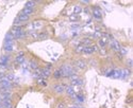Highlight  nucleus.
Segmentation results:
<instances>
[{
  "label": "nucleus",
  "mask_w": 133,
  "mask_h": 108,
  "mask_svg": "<svg viewBox=\"0 0 133 108\" xmlns=\"http://www.w3.org/2000/svg\"><path fill=\"white\" fill-rule=\"evenodd\" d=\"M70 108H80V106H76V105H75V106H72Z\"/></svg>",
  "instance_id": "obj_35"
},
{
  "label": "nucleus",
  "mask_w": 133,
  "mask_h": 108,
  "mask_svg": "<svg viewBox=\"0 0 133 108\" xmlns=\"http://www.w3.org/2000/svg\"><path fill=\"white\" fill-rule=\"evenodd\" d=\"M50 74H51V72H50V69L45 68V69H43V70L41 71V76H42V77H48Z\"/></svg>",
  "instance_id": "obj_12"
},
{
  "label": "nucleus",
  "mask_w": 133,
  "mask_h": 108,
  "mask_svg": "<svg viewBox=\"0 0 133 108\" xmlns=\"http://www.w3.org/2000/svg\"><path fill=\"white\" fill-rule=\"evenodd\" d=\"M12 35L14 38H21L25 36V32L21 30L20 27H15L12 31Z\"/></svg>",
  "instance_id": "obj_3"
},
{
  "label": "nucleus",
  "mask_w": 133,
  "mask_h": 108,
  "mask_svg": "<svg viewBox=\"0 0 133 108\" xmlns=\"http://www.w3.org/2000/svg\"><path fill=\"white\" fill-rule=\"evenodd\" d=\"M98 42H99V46L101 47V48H104L105 45L107 44V40L105 39V38H101V39H99V41Z\"/></svg>",
  "instance_id": "obj_17"
},
{
  "label": "nucleus",
  "mask_w": 133,
  "mask_h": 108,
  "mask_svg": "<svg viewBox=\"0 0 133 108\" xmlns=\"http://www.w3.org/2000/svg\"><path fill=\"white\" fill-rule=\"evenodd\" d=\"M83 42H84L85 45H91V44H92V40L88 39V38H85V39H83Z\"/></svg>",
  "instance_id": "obj_30"
},
{
  "label": "nucleus",
  "mask_w": 133,
  "mask_h": 108,
  "mask_svg": "<svg viewBox=\"0 0 133 108\" xmlns=\"http://www.w3.org/2000/svg\"><path fill=\"white\" fill-rule=\"evenodd\" d=\"M83 52L86 53V54H92L94 51H93V48H92V47H84Z\"/></svg>",
  "instance_id": "obj_18"
},
{
  "label": "nucleus",
  "mask_w": 133,
  "mask_h": 108,
  "mask_svg": "<svg viewBox=\"0 0 133 108\" xmlns=\"http://www.w3.org/2000/svg\"><path fill=\"white\" fill-rule=\"evenodd\" d=\"M37 83H38L40 85H42V86H47V83H46L44 80H38Z\"/></svg>",
  "instance_id": "obj_28"
},
{
  "label": "nucleus",
  "mask_w": 133,
  "mask_h": 108,
  "mask_svg": "<svg viewBox=\"0 0 133 108\" xmlns=\"http://www.w3.org/2000/svg\"><path fill=\"white\" fill-rule=\"evenodd\" d=\"M62 73V76H66V77H72V75H76V71L74 70L72 66L69 65H64L62 66V68L60 69Z\"/></svg>",
  "instance_id": "obj_2"
},
{
  "label": "nucleus",
  "mask_w": 133,
  "mask_h": 108,
  "mask_svg": "<svg viewBox=\"0 0 133 108\" xmlns=\"http://www.w3.org/2000/svg\"><path fill=\"white\" fill-rule=\"evenodd\" d=\"M25 60V57H24V52H19L18 53V55L16 56V63H18V64H22Z\"/></svg>",
  "instance_id": "obj_11"
},
{
  "label": "nucleus",
  "mask_w": 133,
  "mask_h": 108,
  "mask_svg": "<svg viewBox=\"0 0 133 108\" xmlns=\"http://www.w3.org/2000/svg\"><path fill=\"white\" fill-rule=\"evenodd\" d=\"M18 19L20 20L21 22H25V21H28L29 20V18H30V16H28V15H25V14H22V13H20L19 15H18Z\"/></svg>",
  "instance_id": "obj_15"
},
{
  "label": "nucleus",
  "mask_w": 133,
  "mask_h": 108,
  "mask_svg": "<svg viewBox=\"0 0 133 108\" xmlns=\"http://www.w3.org/2000/svg\"><path fill=\"white\" fill-rule=\"evenodd\" d=\"M70 20L72 21H76V20H78V16H70Z\"/></svg>",
  "instance_id": "obj_31"
},
{
  "label": "nucleus",
  "mask_w": 133,
  "mask_h": 108,
  "mask_svg": "<svg viewBox=\"0 0 133 108\" xmlns=\"http://www.w3.org/2000/svg\"><path fill=\"white\" fill-rule=\"evenodd\" d=\"M21 23H22V22L20 21V20L18 19V18H16V19L14 20V26H16V27H17V26H20Z\"/></svg>",
  "instance_id": "obj_26"
},
{
  "label": "nucleus",
  "mask_w": 133,
  "mask_h": 108,
  "mask_svg": "<svg viewBox=\"0 0 133 108\" xmlns=\"http://www.w3.org/2000/svg\"><path fill=\"white\" fill-rule=\"evenodd\" d=\"M75 98L79 103H83L84 102V96L81 95V94H77V95H75Z\"/></svg>",
  "instance_id": "obj_19"
},
{
  "label": "nucleus",
  "mask_w": 133,
  "mask_h": 108,
  "mask_svg": "<svg viewBox=\"0 0 133 108\" xmlns=\"http://www.w3.org/2000/svg\"><path fill=\"white\" fill-rule=\"evenodd\" d=\"M33 27H34L35 29L40 28V27H42V22H41V21H35V22H33Z\"/></svg>",
  "instance_id": "obj_25"
},
{
  "label": "nucleus",
  "mask_w": 133,
  "mask_h": 108,
  "mask_svg": "<svg viewBox=\"0 0 133 108\" xmlns=\"http://www.w3.org/2000/svg\"><path fill=\"white\" fill-rule=\"evenodd\" d=\"M53 77L54 78H60V77H62V73H61V70H56L53 72Z\"/></svg>",
  "instance_id": "obj_20"
},
{
  "label": "nucleus",
  "mask_w": 133,
  "mask_h": 108,
  "mask_svg": "<svg viewBox=\"0 0 133 108\" xmlns=\"http://www.w3.org/2000/svg\"><path fill=\"white\" fill-rule=\"evenodd\" d=\"M0 87H1V89L3 91H6V90H9L12 87V84H11V82L8 78L4 77L3 80H0Z\"/></svg>",
  "instance_id": "obj_4"
},
{
  "label": "nucleus",
  "mask_w": 133,
  "mask_h": 108,
  "mask_svg": "<svg viewBox=\"0 0 133 108\" xmlns=\"http://www.w3.org/2000/svg\"><path fill=\"white\" fill-rule=\"evenodd\" d=\"M82 12V8L80 5H75L74 6V13L75 14H79Z\"/></svg>",
  "instance_id": "obj_21"
},
{
  "label": "nucleus",
  "mask_w": 133,
  "mask_h": 108,
  "mask_svg": "<svg viewBox=\"0 0 133 108\" xmlns=\"http://www.w3.org/2000/svg\"><path fill=\"white\" fill-rule=\"evenodd\" d=\"M111 48L113 49V50H115V51H119L120 50V45L118 44V41L117 40H112V42H111Z\"/></svg>",
  "instance_id": "obj_9"
},
{
  "label": "nucleus",
  "mask_w": 133,
  "mask_h": 108,
  "mask_svg": "<svg viewBox=\"0 0 133 108\" xmlns=\"http://www.w3.org/2000/svg\"><path fill=\"white\" fill-rule=\"evenodd\" d=\"M1 104L3 108H13V104L10 100H2Z\"/></svg>",
  "instance_id": "obj_10"
},
{
  "label": "nucleus",
  "mask_w": 133,
  "mask_h": 108,
  "mask_svg": "<svg viewBox=\"0 0 133 108\" xmlns=\"http://www.w3.org/2000/svg\"><path fill=\"white\" fill-rule=\"evenodd\" d=\"M82 3H84V4H87V3H89V1H86V0H85V1H82Z\"/></svg>",
  "instance_id": "obj_34"
},
{
  "label": "nucleus",
  "mask_w": 133,
  "mask_h": 108,
  "mask_svg": "<svg viewBox=\"0 0 133 108\" xmlns=\"http://www.w3.org/2000/svg\"><path fill=\"white\" fill-rule=\"evenodd\" d=\"M66 93L68 94V95H70V96H72V98H75V89H74V87H72V86H68L67 88H66Z\"/></svg>",
  "instance_id": "obj_13"
},
{
  "label": "nucleus",
  "mask_w": 133,
  "mask_h": 108,
  "mask_svg": "<svg viewBox=\"0 0 133 108\" xmlns=\"http://www.w3.org/2000/svg\"><path fill=\"white\" fill-rule=\"evenodd\" d=\"M30 68L36 70V69H37V63L34 62V60H31V62H30Z\"/></svg>",
  "instance_id": "obj_23"
},
{
  "label": "nucleus",
  "mask_w": 133,
  "mask_h": 108,
  "mask_svg": "<svg viewBox=\"0 0 133 108\" xmlns=\"http://www.w3.org/2000/svg\"><path fill=\"white\" fill-rule=\"evenodd\" d=\"M92 48H93V51H94V52H95V51H98V47H97V46H93Z\"/></svg>",
  "instance_id": "obj_33"
},
{
  "label": "nucleus",
  "mask_w": 133,
  "mask_h": 108,
  "mask_svg": "<svg viewBox=\"0 0 133 108\" xmlns=\"http://www.w3.org/2000/svg\"><path fill=\"white\" fill-rule=\"evenodd\" d=\"M0 108H3V107H2V104H0Z\"/></svg>",
  "instance_id": "obj_36"
},
{
  "label": "nucleus",
  "mask_w": 133,
  "mask_h": 108,
  "mask_svg": "<svg viewBox=\"0 0 133 108\" xmlns=\"http://www.w3.org/2000/svg\"><path fill=\"white\" fill-rule=\"evenodd\" d=\"M38 38H47V34H41V35H38Z\"/></svg>",
  "instance_id": "obj_32"
},
{
  "label": "nucleus",
  "mask_w": 133,
  "mask_h": 108,
  "mask_svg": "<svg viewBox=\"0 0 133 108\" xmlns=\"http://www.w3.org/2000/svg\"><path fill=\"white\" fill-rule=\"evenodd\" d=\"M76 66H77L79 69H85L86 68V63L84 62V60H78V62L76 63Z\"/></svg>",
  "instance_id": "obj_14"
},
{
  "label": "nucleus",
  "mask_w": 133,
  "mask_h": 108,
  "mask_svg": "<svg viewBox=\"0 0 133 108\" xmlns=\"http://www.w3.org/2000/svg\"><path fill=\"white\" fill-rule=\"evenodd\" d=\"M22 14L25 15H28V16H30V15L33 13V9H29V8H25L24 10H22Z\"/></svg>",
  "instance_id": "obj_16"
},
{
  "label": "nucleus",
  "mask_w": 133,
  "mask_h": 108,
  "mask_svg": "<svg viewBox=\"0 0 133 108\" xmlns=\"http://www.w3.org/2000/svg\"><path fill=\"white\" fill-rule=\"evenodd\" d=\"M70 78H72V85H74V86H80L83 84V81L78 77L77 75H72Z\"/></svg>",
  "instance_id": "obj_5"
},
{
  "label": "nucleus",
  "mask_w": 133,
  "mask_h": 108,
  "mask_svg": "<svg viewBox=\"0 0 133 108\" xmlns=\"http://www.w3.org/2000/svg\"><path fill=\"white\" fill-rule=\"evenodd\" d=\"M8 62H9V56L4 55L1 57V59H0V66L2 67V68H5L6 66H8Z\"/></svg>",
  "instance_id": "obj_7"
},
{
  "label": "nucleus",
  "mask_w": 133,
  "mask_h": 108,
  "mask_svg": "<svg viewBox=\"0 0 133 108\" xmlns=\"http://www.w3.org/2000/svg\"><path fill=\"white\" fill-rule=\"evenodd\" d=\"M35 6V2L34 1H28L26 3V6L25 8H29V9H33Z\"/></svg>",
  "instance_id": "obj_22"
},
{
  "label": "nucleus",
  "mask_w": 133,
  "mask_h": 108,
  "mask_svg": "<svg viewBox=\"0 0 133 108\" xmlns=\"http://www.w3.org/2000/svg\"><path fill=\"white\" fill-rule=\"evenodd\" d=\"M13 37L12 33H8L5 35V38H4V45H3V48L6 52H12L14 50V46H13Z\"/></svg>",
  "instance_id": "obj_1"
},
{
  "label": "nucleus",
  "mask_w": 133,
  "mask_h": 108,
  "mask_svg": "<svg viewBox=\"0 0 133 108\" xmlns=\"http://www.w3.org/2000/svg\"><path fill=\"white\" fill-rule=\"evenodd\" d=\"M6 78H8L9 81H12V80H14V74H12V73H10V74H8V76H6Z\"/></svg>",
  "instance_id": "obj_29"
},
{
  "label": "nucleus",
  "mask_w": 133,
  "mask_h": 108,
  "mask_svg": "<svg viewBox=\"0 0 133 108\" xmlns=\"http://www.w3.org/2000/svg\"><path fill=\"white\" fill-rule=\"evenodd\" d=\"M83 49H84L83 46H78L77 48H76V52H77V53H81V52H83Z\"/></svg>",
  "instance_id": "obj_24"
},
{
  "label": "nucleus",
  "mask_w": 133,
  "mask_h": 108,
  "mask_svg": "<svg viewBox=\"0 0 133 108\" xmlns=\"http://www.w3.org/2000/svg\"><path fill=\"white\" fill-rule=\"evenodd\" d=\"M93 16H94V18H96L97 20H100V19H101L102 15H101V11H100L99 8H95V9H94V11H93Z\"/></svg>",
  "instance_id": "obj_6"
},
{
  "label": "nucleus",
  "mask_w": 133,
  "mask_h": 108,
  "mask_svg": "<svg viewBox=\"0 0 133 108\" xmlns=\"http://www.w3.org/2000/svg\"><path fill=\"white\" fill-rule=\"evenodd\" d=\"M0 104H1V98H0Z\"/></svg>",
  "instance_id": "obj_37"
},
{
  "label": "nucleus",
  "mask_w": 133,
  "mask_h": 108,
  "mask_svg": "<svg viewBox=\"0 0 133 108\" xmlns=\"http://www.w3.org/2000/svg\"><path fill=\"white\" fill-rule=\"evenodd\" d=\"M56 108H66V104L65 103H59V104H56Z\"/></svg>",
  "instance_id": "obj_27"
},
{
  "label": "nucleus",
  "mask_w": 133,
  "mask_h": 108,
  "mask_svg": "<svg viewBox=\"0 0 133 108\" xmlns=\"http://www.w3.org/2000/svg\"><path fill=\"white\" fill-rule=\"evenodd\" d=\"M53 90L56 92V93H63V92L65 91V87H64L63 85H54Z\"/></svg>",
  "instance_id": "obj_8"
}]
</instances>
